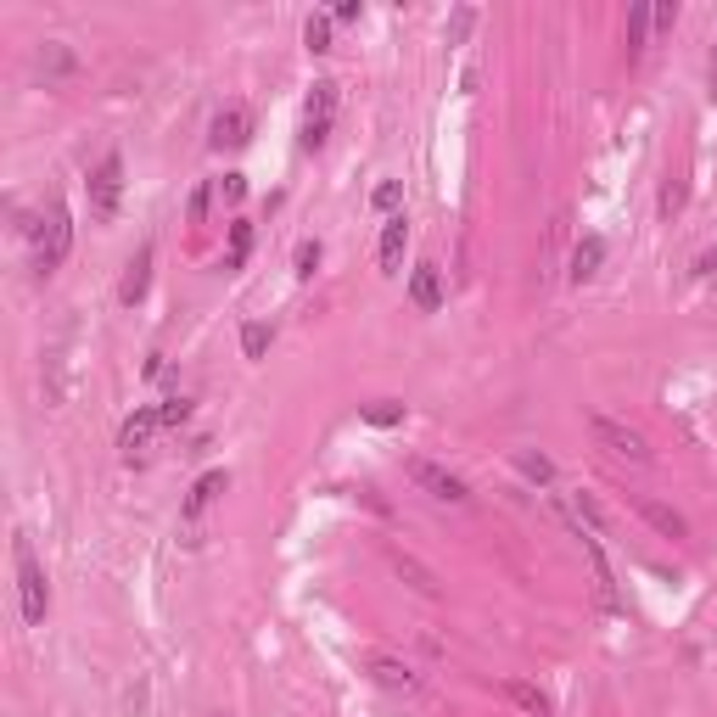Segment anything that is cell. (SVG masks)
I'll return each instance as SVG.
<instances>
[{"label": "cell", "mask_w": 717, "mask_h": 717, "mask_svg": "<svg viewBox=\"0 0 717 717\" xmlns=\"http://www.w3.org/2000/svg\"><path fill=\"white\" fill-rule=\"evenodd\" d=\"M645 29H650V6H633V17H628V45L633 51L645 45Z\"/></svg>", "instance_id": "obj_25"}, {"label": "cell", "mask_w": 717, "mask_h": 717, "mask_svg": "<svg viewBox=\"0 0 717 717\" xmlns=\"http://www.w3.org/2000/svg\"><path fill=\"white\" fill-rule=\"evenodd\" d=\"M516 471H521L527 482H555V465H549L544 454H533V449H521V454H516Z\"/></svg>", "instance_id": "obj_19"}, {"label": "cell", "mask_w": 717, "mask_h": 717, "mask_svg": "<svg viewBox=\"0 0 717 717\" xmlns=\"http://www.w3.org/2000/svg\"><path fill=\"white\" fill-rule=\"evenodd\" d=\"M404 241H409V225H404V213H393V219L381 225V269H387V275L404 264Z\"/></svg>", "instance_id": "obj_14"}, {"label": "cell", "mask_w": 717, "mask_h": 717, "mask_svg": "<svg viewBox=\"0 0 717 717\" xmlns=\"http://www.w3.org/2000/svg\"><path fill=\"white\" fill-rule=\"evenodd\" d=\"M269 337H275V331H269V325H241V353H247V359H264L269 353Z\"/></svg>", "instance_id": "obj_20"}, {"label": "cell", "mask_w": 717, "mask_h": 717, "mask_svg": "<svg viewBox=\"0 0 717 717\" xmlns=\"http://www.w3.org/2000/svg\"><path fill=\"white\" fill-rule=\"evenodd\" d=\"M157 426H163V415H157V409H135V415L124 421V432H118V449H124L129 460H135V454H141L146 443H152Z\"/></svg>", "instance_id": "obj_11"}, {"label": "cell", "mask_w": 717, "mask_h": 717, "mask_svg": "<svg viewBox=\"0 0 717 717\" xmlns=\"http://www.w3.org/2000/svg\"><path fill=\"white\" fill-rule=\"evenodd\" d=\"M303 40H309V51H331V17H309Z\"/></svg>", "instance_id": "obj_23"}, {"label": "cell", "mask_w": 717, "mask_h": 717, "mask_svg": "<svg viewBox=\"0 0 717 717\" xmlns=\"http://www.w3.org/2000/svg\"><path fill=\"white\" fill-rule=\"evenodd\" d=\"M152 247H141V258H135V264H129V275H124V286H118V297H124L129 309H135V303H141L146 297V286H152Z\"/></svg>", "instance_id": "obj_15"}, {"label": "cell", "mask_w": 717, "mask_h": 717, "mask_svg": "<svg viewBox=\"0 0 717 717\" xmlns=\"http://www.w3.org/2000/svg\"><path fill=\"white\" fill-rule=\"evenodd\" d=\"M247 253H253V225H247V219H236V225H230V253H225V269H241V264H247Z\"/></svg>", "instance_id": "obj_18"}, {"label": "cell", "mask_w": 717, "mask_h": 717, "mask_svg": "<svg viewBox=\"0 0 717 717\" xmlns=\"http://www.w3.org/2000/svg\"><path fill=\"white\" fill-rule=\"evenodd\" d=\"M359 12H365L359 0H342V6H337V12H331V17H337V23H353V17H359Z\"/></svg>", "instance_id": "obj_31"}, {"label": "cell", "mask_w": 717, "mask_h": 717, "mask_svg": "<svg viewBox=\"0 0 717 717\" xmlns=\"http://www.w3.org/2000/svg\"><path fill=\"white\" fill-rule=\"evenodd\" d=\"M253 141V113L247 107H225V113L213 118V146L225 152V146H247Z\"/></svg>", "instance_id": "obj_8"}, {"label": "cell", "mask_w": 717, "mask_h": 717, "mask_svg": "<svg viewBox=\"0 0 717 717\" xmlns=\"http://www.w3.org/2000/svg\"><path fill=\"white\" fill-rule=\"evenodd\" d=\"M40 68H45V79H68V73L79 68V62H73V51H68V45H57V40H51V45L40 51Z\"/></svg>", "instance_id": "obj_17"}, {"label": "cell", "mask_w": 717, "mask_h": 717, "mask_svg": "<svg viewBox=\"0 0 717 717\" xmlns=\"http://www.w3.org/2000/svg\"><path fill=\"white\" fill-rule=\"evenodd\" d=\"M12 561H17V594H23V622L40 628L45 611H51V589H45V566L34 561V544L23 533L12 538Z\"/></svg>", "instance_id": "obj_1"}, {"label": "cell", "mask_w": 717, "mask_h": 717, "mask_svg": "<svg viewBox=\"0 0 717 717\" xmlns=\"http://www.w3.org/2000/svg\"><path fill=\"white\" fill-rule=\"evenodd\" d=\"M633 510H639V516H645L661 538H684V533H689V521L678 516L673 505H661V499H650V493H639V499H633Z\"/></svg>", "instance_id": "obj_10"}, {"label": "cell", "mask_w": 717, "mask_h": 717, "mask_svg": "<svg viewBox=\"0 0 717 717\" xmlns=\"http://www.w3.org/2000/svg\"><path fill=\"white\" fill-rule=\"evenodd\" d=\"M409 303H415L421 314L443 309V275H437V264H421L415 275H409Z\"/></svg>", "instance_id": "obj_9"}, {"label": "cell", "mask_w": 717, "mask_h": 717, "mask_svg": "<svg viewBox=\"0 0 717 717\" xmlns=\"http://www.w3.org/2000/svg\"><path fill=\"white\" fill-rule=\"evenodd\" d=\"M577 510H583V521H589V527H600V505H594V499H589V493H577Z\"/></svg>", "instance_id": "obj_29"}, {"label": "cell", "mask_w": 717, "mask_h": 717, "mask_svg": "<svg viewBox=\"0 0 717 717\" xmlns=\"http://www.w3.org/2000/svg\"><path fill=\"white\" fill-rule=\"evenodd\" d=\"M365 667H370V678H376L381 689H404V695H409V689H421V678L409 673V667H404L398 656H387V650H370Z\"/></svg>", "instance_id": "obj_7"}, {"label": "cell", "mask_w": 717, "mask_h": 717, "mask_svg": "<svg viewBox=\"0 0 717 717\" xmlns=\"http://www.w3.org/2000/svg\"><path fill=\"white\" fill-rule=\"evenodd\" d=\"M409 482L415 488H426L432 499H443V505H465L471 493H465V482L454 477V471H443V465H432V460H409Z\"/></svg>", "instance_id": "obj_5"}, {"label": "cell", "mask_w": 717, "mask_h": 717, "mask_svg": "<svg viewBox=\"0 0 717 717\" xmlns=\"http://www.w3.org/2000/svg\"><path fill=\"white\" fill-rule=\"evenodd\" d=\"M589 432H594V443H605V449H611V454H622V460H633V465H645V460H650L645 437L633 432V426L611 421V415H594V421H589Z\"/></svg>", "instance_id": "obj_4"}, {"label": "cell", "mask_w": 717, "mask_h": 717, "mask_svg": "<svg viewBox=\"0 0 717 717\" xmlns=\"http://www.w3.org/2000/svg\"><path fill=\"white\" fill-rule=\"evenodd\" d=\"M471 23H477V12H471V6H465V12H454V29H449V34H454V45H460L465 34H471Z\"/></svg>", "instance_id": "obj_27"}, {"label": "cell", "mask_w": 717, "mask_h": 717, "mask_svg": "<svg viewBox=\"0 0 717 717\" xmlns=\"http://www.w3.org/2000/svg\"><path fill=\"white\" fill-rule=\"evenodd\" d=\"M365 421L370 426H398V421H404V404H387V398H381V404L365 409Z\"/></svg>", "instance_id": "obj_24"}, {"label": "cell", "mask_w": 717, "mask_h": 717, "mask_svg": "<svg viewBox=\"0 0 717 717\" xmlns=\"http://www.w3.org/2000/svg\"><path fill=\"white\" fill-rule=\"evenodd\" d=\"M712 90H717V45H712Z\"/></svg>", "instance_id": "obj_33"}, {"label": "cell", "mask_w": 717, "mask_h": 717, "mask_svg": "<svg viewBox=\"0 0 717 717\" xmlns=\"http://www.w3.org/2000/svg\"><path fill=\"white\" fill-rule=\"evenodd\" d=\"M157 415H163V426H185V421H191V398H169Z\"/></svg>", "instance_id": "obj_26"}, {"label": "cell", "mask_w": 717, "mask_h": 717, "mask_svg": "<svg viewBox=\"0 0 717 717\" xmlns=\"http://www.w3.org/2000/svg\"><path fill=\"white\" fill-rule=\"evenodd\" d=\"M398 202H404V185H398V180H381L376 197H370V208H376V213H393Z\"/></svg>", "instance_id": "obj_21"}, {"label": "cell", "mask_w": 717, "mask_h": 717, "mask_svg": "<svg viewBox=\"0 0 717 717\" xmlns=\"http://www.w3.org/2000/svg\"><path fill=\"white\" fill-rule=\"evenodd\" d=\"M499 695H505V701H516L527 717H549V695H544L538 684H521V678H505V684H499Z\"/></svg>", "instance_id": "obj_13"}, {"label": "cell", "mask_w": 717, "mask_h": 717, "mask_svg": "<svg viewBox=\"0 0 717 717\" xmlns=\"http://www.w3.org/2000/svg\"><path fill=\"white\" fill-rule=\"evenodd\" d=\"M191 219H208V185H202L197 197H191Z\"/></svg>", "instance_id": "obj_32"}, {"label": "cell", "mask_w": 717, "mask_h": 717, "mask_svg": "<svg viewBox=\"0 0 717 717\" xmlns=\"http://www.w3.org/2000/svg\"><path fill=\"white\" fill-rule=\"evenodd\" d=\"M650 23H656V34H667L678 23V6H656V12H650Z\"/></svg>", "instance_id": "obj_28"}, {"label": "cell", "mask_w": 717, "mask_h": 717, "mask_svg": "<svg viewBox=\"0 0 717 717\" xmlns=\"http://www.w3.org/2000/svg\"><path fill=\"white\" fill-rule=\"evenodd\" d=\"M68 247H73V225H68V208L62 202H51V236L40 241V258H34V269L40 275H51V269L68 258Z\"/></svg>", "instance_id": "obj_6"}, {"label": "cell", "mask_w": 717, "mask_h": 717, "mask_svg": "<svg viewBox=\"0 0 717 717\" xmlns=\"http://www.w3.org/2000/svg\"><path fill=\"white\" fill-rule=\"evenodd\" d=\"M292 264H297V275H303V281H309L314 269H320V241H297Z\"/></svg>", "instance_id": "obj_22"}, {"label": "cell", "mask_w": 717, "mask_h": 717, "mask_svg": "<svg viewBox=\"0 0 717 717\" xmlns=\"http://www.w3.org/2000/svg\"><path fill=\"white\" fill-rule=\"evenodd\" d=\"M225 197H230V202L247 197V174H225Z\"/></svg>", "instance_id": "obj_30"}, {"label": "cell", "mask_w": 717, "mask_h": 717, "mask_svg": "<svg viewBox=\"0 0 717 717\" xmlns=\"http://www.w3.org/2000/svg\"><path fill=\"white\" fill-rule=\"evenodd\" d=\"M225 488H230L225 471H208V477H197V488H191V499H185V516H202V510H208Z\"/></svg>", "instance_id": "obj_16"}, {"label": "cell", "mask_w": 717, "mask_h": 717, "mask_svg": "<svg viewBox=\"0 0 717 717\" xmlns=\"http://www.w3.org/2000/svg\"><path fill=\"white\" fill-rule=\"evenodd\" d=\"M331 118H337V79H320L309 90V107H303V152H320L325 146Z\"/></svg>", "instance_id": "obj_2"}, {"label": "cell", "mask_w": 717, "mask_h": 717, "mask_svg": "<svg viewBox=\"0 0 717 717\" xmlns=\"http://www.w3.org/2000/svg\"><path fill=\"white\" fill-rule=\"evenodd\" d=\"M118 197H124V157L107 152L96 163V174H90V208H96V219H113Z\"/></svg>", "instance_id": "obj_3"}, {"label": "cell", "mask_w": 717, "mask_h": 717, "mask_svg": "<svg viewBox=\"0 0 717 717\" xmlns=\"http://www.w3.org/2000/svg\"><path fill=\"white\" fill-rule=\"evenodd\" d=\"M600 264H605V241L600 236H583L572 247V281L583 286V281H594V275H600Z\"/></svg>", "instance_id": "obj_12"}]
</instances>
